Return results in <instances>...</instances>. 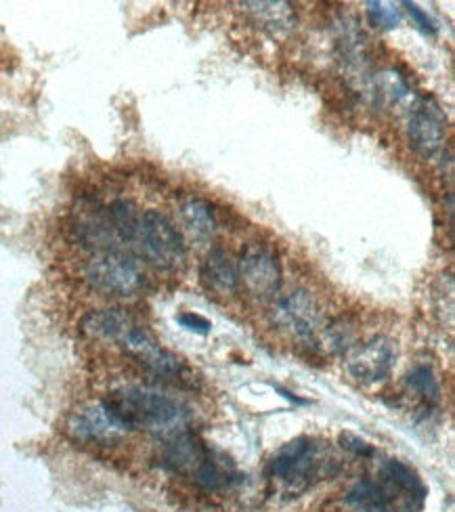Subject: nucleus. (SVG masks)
<instances>
[{"mask_svg": "<svg viewBox=\"0 0 455 512\" xmlns=\"http://www.w3.org/2000/svg\"><path fill=\"white\" fill-rule=\"evenodd\" d=\"M200 282L202 286L221 298H229L240 290V275H237V265L223 248H212L204 256L200 267Z\"/></svg>", "mask_w": 455, "mask_h": 512, "instance_id": "9b49d317", "label": "nucleus"}, {"mask_svg": "<svg viewBox=\"0 0 455 512\" xmlns=\"http://www.w3.org/2000/svg\"><path fill=\"white\" fill-rule=\"evenodd\" d=\"M365 7L374 26L397 28L401 24V11L393 3H376V0H370Z\"/></svg>", "mask_w": 455, "mask_h": 512, "instance_id": "a211bd4d", "label": "nucleus"}, {"mask_svg": "<svg viewBox=\"0 0 455 512\" xmlns=\"http://www.w3.org/2000/svg\"><path fill=\"white\" fill-rule=\"evenodd\" d=\"M237 275L246 292L260 301L275 296L281 286V261L277 250L267 242H250L244 246L237 263Z\"/></svg>", "mask_w": 455, "mask_h": 512, "instance_id": "39448f33", "label": "nucleus"}, {"mask_svg": "<svg viewBox=\"0 0 455 512\" xmlns=\"http://www.w3.org/2000/svg\"><path fill=\"white\" fill-rule=\"evenodd\" d=\"M84 280L99 294L114 298H135L147 288L141 261L124 250L93 254L84 265Z\"/></svg>", "mask_w": 455, "mask_h": 512, "instance_id": "7ed1b4c3", "label": "nucleus"}, {"mask_svg": "<svg viewBox=\"0 0 455 512\" xmlns=\"http://www.w3.org/2000/svg\"><path fill=\"white\" fill-rule=\"evenodd\" d=\"M407 135L411 147L426 160L437 158L445 149L447 118L439 103L430 97H418L407 118Z\"/></svg>", "mask_w": 455, "mask_h": 512, "instance_id": "0eeeda50", "label": "nucleus"}, {"mask_svg": "<svg viewBox=\"0 0 455 512\" xmlns=\"http://www.w3.org/2000/svg\"><path fill=\"white\" fill-rule=\"evenodd\" d=\"M179 217L183 229L195 240H208L214 236L216 227V215L204 198H187L179 206Z\"/></svg>", "mask_w": 455, "mask_h": 512, "instance_id": "4468645a", "label": "nucleus"}, {"mask_svg": "<svg viewBox=\"0 0 455 512\" xmlns=\"http://www.w3.org/2000/svg\"><path fill=\"white\" fill-rule=\"evenodd\" d=\"M382 477L390 489H399V492L407 494L409 500H416V504L422 506V502L426 498V487H424L422 479L414 471H411L407 464H403L399 460L384 462Z\"/></svg>", "mask_w": 455, "mask_h": 512, "instance_id": "dca6fc26", "label": "nucleus"}, {"mask_svg": "<svg viewBox=\"0 0 455 512\" xmlns=\"http://www.w3.org/2000/svg\"><path fill=\"white\" fill-rule=\"evenodd\" d=\"M269 473L275 481L284 483L290 494H300L311 487L313 479L325 473V458L315 439L298 437L286 443L273 456Z\"/></svg>", "mask_w": 455, "mask_h": 512, "instance_id": "20e7f679", "label": "nucleus"}, {"mask_svg": "<svg viewBox=\"0 0 455 512\" xmlns=\"http://www.w3.org/2000/svg\"><path fill=\"white\" fill-rule=\"evenodd\" d=\"M177 322H179L183 328H187L189 332L202 334V336L210 334V330H212V324L208 322V319L202 317V315H198V313H181V315L177 317Z\"/></svg>", "mask_w": 455, "mask_h": 512, "instance_id": "6ab92c4d", "label": "nucleus"}, {"mask_svg": "<svg viewBox=\"0 0 455 512\" xmlns=\"http://www.w3.org/2000/svg\"><path fill=\"white\" fill-rule=\"evenodd\" d=\"M118 345H122V349L130 357L139 361L147 372L158 378H179L185 372L183 361L177 355L166 351L164 347H160V343L151 336V332L139 326L137 322L122 334Z\"/></svg>", "mask_w": 455, "mask_h": 512, "instance_id": "1a4fd4ad", "label": "nucleus"}, {"mask_svg": "<svg viewBox=\"0 0 455 512\" xmlns=\"http://www.w3.org/2000/svg\"><path fill=\"white\" fill-rule=\"evenodd\" d=\"M403 7H405V9H407V13L411 15V19H414V24L418 26V30H422L426 36H428V34H430V36H435V34H437L435 21H432V19L428 17V13H424L418 5L403 3Z\"/></svg>", "mask_w": 455, "mask_h": 512, "instance_id": "aec40b11", "label": "nucleus"}, {"mask_svg": "<svg viewBox=\"0 0 455 512\" xmlns=\"http://www.w3.org/2000/svg\"><path fill=\"white\" fill-rule=\"evenodd\" d=\"M271 319L281 332L305 340V343L309 340L317 343L321 307L309 290L296 288L281 296L271 311Z\"/></svg>", "mask_w": 455, "mask_h": 512, "instance_id": "423d86ee", "label": "nucleus"}, {"mask_svg": "<svg viewBox=\"0 0 455 512\" xmlns=\"http://www.w3.org/2000/svg\"><path fill=\"white\" fill-rule=\"evenodd\" d=\"M101 405L126 433L149 431L175 435L185 431V424L191 418L189 405L181 397L158 387H147V384L112 391Z\"/></svg>", "mask_w": 455, "mask_h": 512, "instance_id": "f257e3e1", "label": "nucleus"}, {"mask_svg": "<svg viewBox=\"0 0 455 512\" xmlns=\"http://www.w3.org/2000/svg\"><path fill=\"white\" fill-rule=\"evenodd\" d=\"M135 324L124 309H101L91 315H86L82 322V332L101 343H118L122 334Z\"/></svg>", "mask_w": 455, "mask_h": 512, "instance_id": "ddd939ff", "label": "nucleus"}, {"mask_svg": "<svg viewBox=\"0 0 455 512\" xmlns=\"http://www.w3.org/2000/svg\"><path fill=\"white\" fill-rule=\"evenodd\" d=\"M407 389L418 395L424 403L435 405L441 399V387L439 380L435 378V372H432L428 366H418L409 372V376L405 378Z\"/></svg>", "mask_w": 455, "mask_h": 512, "instance_id": "f3484780", "label": "nucleus"}, {"mask_svg": "<svg viewBox=\"0 0 455 512\" xmlns=\"http://www.w3.org/2000/svg\"><path fill=\"white\" fill-rule=\"evenodd\" d=\"M244 7L258 28L275 36L296 26V11L290 3H246Z\"/></svg>", "mask_w": 455, "mask_h": 512, "instance_id": "2eb2a0df", "label": "nucleus"}, {"mask_svg": "<svg viewBox=\"0 0 455 512\" xmlns=\"http://www.w3.org/2000/svg\"><path fill=\"white\" fill-rule=\"evenodd\" d=\"M208 454H210L208 447L204 445V441L198 435L179 431L175 435H170V439L164 447L162 460L170 468V471L193 477Z\"/></svg>", "mask_w": 455, "mask_h": 512, "instance_id": "f8f14e48", "label": "nucleus"}, {"mask_svg": "<svg viewBox=\"0 0 455 512\" xmlns=\"http://www.w3.org/2000/svg\"><path fill=\"white\" fill-rule=\"evenodd\" d=\"M130 250L141 263L158 271H179L187 261L183 231L160 210H141Z\"/></svg>", "mask_w": 455, "mask_h": 512, "instance_id": "f03ea898", "label": "nucleus"}, {"mask_svg": "<svg viewBox=\"0 0 455 512\" xmlns=\"http://www.w3.org/2000/svg\"><path fill=\"white\" fill-rule=\"evenodd\" d=\"M340 443H342L344 450H349L355 456H363L365 458V456H372L374 454V447L370 443H365L363 439L355 437V435H342Z\"/></svg>", "mask_w": 455, "mask_h": 512, "instance_id": "412c9836", "label": "nucleus"}, {"mask_svg": "<svg viewBox=\"0 0 455 512\" xmlns=\"http://www.w3.org/2000/svg\"><path fill=\"white\" fill-rule=\"evenodd\" d=\"M65 431L74 441L86 445H114L128 435L101 403L74 412Z\"/></svg>", "mask_w": 455, "mask_h": 512, "instance_id": "9d476101", "label": "nucleus"}, {"mask_svg": "<svg viewBox=\"0 0 455 512\" xmlns=\"http://www.w3.org/2000/svg\"><path fill=\"white\" fill-rule=\"evenodd\" d=\"M346 370L363 384H378L390 378L397 364V345L386 336H374L346 353Z\"/></svg>", "mask_w": 455, "mask_h": 512, "instance_id": "6e6552de", "label": "nucleus"}]
</instances>
